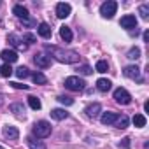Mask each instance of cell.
Returning a JSON list of instances; mask_svg holds the SVG:
<instances>
[{"label":"cell","mask_w":149,"mask_h":149,"mask_svg":"<svg viewBox=\"0 0 149 149\" xmlns=\"http://www.w3.org/2000/svg\"><path fill=\"white\" fill-rule=\"evenodd\" d=\"M4 137L7 139V140H18L19 139V130L16 128V126H11V125H7V126H4Z\"/></svg>","instance_id":"obj_12"},{"label":"cell","mask_w":149,"mask_h":149,"mask_svg":"<svg viewBox=\"0 0 149 149\" xmlns=\"http://www.w3.org/2000/svg\"><path fill=\"white\" fill-rule=\"evenodd\" d=\"M79 72H81V74H83V76H90V74H91V72H93V68H91V67H90V65H83V67H81V68H79Z\"/></svg>","instance_id":"obj_33"},{"label":"cell","mask_w":149,"mask_h":149,"mask_svg":"<svg viewBox=\"0 0 149 149\" xmlns=\"http://www.w3.org/2000/svg\"><path fill=\"white\" fill-rule=\"evenodd\" d=\"M144 111H146V112H149V102H146V104H144Z\"/></svg>","instance_id":"obj_38"},{"label":"cell","mask_w":149,"mask_h":149,"mask_svg":"<svg viewBox=\"0 0 149 149\" xmlns=\"http://www.w3.org/2000/svg\"><path fill=\"white\" fill-rule=\"evenodd\" d=\"M116 11H118V4L114 2V0H107V2H104L100 6V14L104 18H107V19H111L116 14Z\"/></svg>","instance_id":"obj_4"},{"label":"cell","mask_w":149,"mask_h":149,"mask_svg":"<svg viewBox=\"0 0 149 149\" xmlns=\"http://www.w3.org/2000/svg\"><path fill=\"white\" fill-rule=\"evenodd\" d=\"M63 84H65V88L70 90V91H83V90L86 88V83H84L81 77H77V76H70V77H67Z\"/></svg>","instance_id":"obj_3"},{"label":"cell","mask_w":149,"mask_h":149,"mask_svg":"<svg viewBox=\"0 0 149 149\" xmlns=\"http://www.w3.org/2000/svg\"><path fill=\"white\" fill-rule=\"evenodd\" d=\"M111 88H112V83H111L109 79H104V77H102V79H98V81H97V90H98V91L107 93Z\"/></svg>","instance_id":"obj_17"},{"label":"cell","mask_w":149,"mask_h":149,"mask_svg":"<svg viewBox=\"0 0 149 149\" xmlns=\"http://www.w3.org/2000/svg\"><path fill=\"white\" fill-rule=\"evenodd\" d=\"M139 14H140L142 19H147V18H149V6H147V4H142V6L139 7Z\"/></svg>","instance_id":"obj_30"},{"label":"cell","mask_w":149,"mask_h":149,"mask_svg":"<svg viewBox=\"0 0 149 149\" xmlns=\"http://www.w3.org/2000/svg\"><path fill=\"white\" fill-rule=\"evenodd\" d=\"M26 142H28V147L30 149H46V144L42 140H35L33 137H28Z\"/></svg>","instance_id":"obj_21"},{"label":"cell","mask_w":149,"mask_h":149,"mask_svg":"<svg viewBox=\"0 0 149 149\" xmlns=\"http://www.w3.org/2000/svg\"><path fill=\"white\" fill-rule=\"evenodd\" d=\"M11 112H14V116L16 118H19V119H25V105L23 104H13L11 105Z\"/></svg>","instance_id":"obj_18"},{"label":"cell","mask_w":149,"mask_h":149,"mask_svg":"<svg viewBox=\"0 0 149 149\" xmlns=\"http://www.w3.org/2000/svg\"><path fill=\"white\" fill-rule=\"evenodd\" d=\"M21 39H23V42H25L26 46H28V44H33V42H37V37H35L33 33H25Z\"/></svg>","instance_id":"obj_31"},{"label":"cell","mask_w":149,"mask_h":149,"mask_svg":"<svg viewBox=\"0 0 149 149\" xmlns=\"http://www.w3.org/2000/svg\"><path fill=\"white\" fill-rule=\"evenodd\" d=\"M142 37H144V40H146V42L149 40V33H147V32H144V35H142Z\"/></svg>","instance_id":"obj_37"},{"label":"cell","mask_w":149,"mask_h":149,"mask_svg":"<svg viewBox=\"0 0 149 149\" xmlns=\"http://www.w3.org/2000/svg\"><path fill=\"white\" fill-rule=\"evenodd\" d=\"M0 149H4V147H2V146H0Z\"/></svg>","instance_id":"obj_40"},{"label":"cell","mask_w":149,"mask_h":149,"mask_svg":"<svg viewBox=\"0 0 149 149\" xmlns=\"http://www.w3.org/2000/svg\"><path fill=\"white\" fill-rule=\"evenodd\" d=\"M119 25H121V28H125L128 32H133V28H137V18L133 14H126V16L121 18Z\"/></svg>","instance_id":"obj_7"},{"label":"cell","mask_w":149,"mask_h":149,"mask_svg":"<svg viewBox=\"0 0 149 149\" xmlns=\"http://www.w3.org/2000/svg\"><path fill=\"white\" fill-rule=\"evenodd\" d=\"M70 13H72V7H70V4L60 2V4L56 6V16H58L60 19H65V18H68V16H70Z\"/></svg>","instance_id":"obj_9"},{"label":"cell","mask_w":149,"mask_h":149,"mask_svg":"<svg viewBox=\"0 0 149 149\" xmlns=\"http://www.w3.org/2000/svg\"><path fill=\"white\" fill-rule=\"evenodd\" d=\"M37 32H39V35H40L42 39H49V37L53 35L51 26H49L47 23H40V25H39V28H37Z\"/></svg>","instance_id":"obj_16"},{"label":"cell","mask_w":149,"mask_h":149,"mask_svg":"<svg viewBox=\"0 0 149 149\" xmlns=\"http://www.w3.org/2000/svg\"><path fill=\"white\" fill-rule=\"evenodd\" d=\"M23 25H26V26H33L35 21H32V19H23Z\"/></svg>","instance_id":"obj_36"},{"label":"cell","mask_w":149,"mask_h":149,"mask_svg":"<svg viewBox=\"0 0 149 149\" xmlns=\"http://www.w3.org/2000/svg\"><path fill=\"white\" fill-rule=\"evenodd\" d=\"M60 37H61V39H63L65 42H70L74 35H72V30H70L68 26H65V25H63V26L60 28Z\"/></svg>","instance_id":"obj_22"},{"label":"cell","mask_w":149,"mask_h":149,"mask_svg":"<svg viewBox=\"0 0 149 149\" xmlns=\"http://www.w3.org/2000/svg\"><path fill=\"white\" fill-rule=\"evenodd\" d=\"M28 105H30L33 111H39V109L42 107V104H40V100H39L37 97H28Z\"/></svg>","instance_id":"obj_25"},{"label":"cell","mask_w":149,"mask_h":149,"mask_svg":"<svg viewBox=\"0 0 149 149\" xmlns=\"http://www.w3.org/2000/svg\"><path fill=\"white\" fill-rule=\"evenodd\" d=\"M14 74H16L19 79H26V77L30 76V70H28L26 67H19V68H16V72H14Z\"/></svg>","instance_id":"obj_27"},{"label":"cell","mask_w":149,"mask_h":149,"mask_svg":"<svg viewBox=\"0 0 149 149\" xmlns=\"http://www.w3.org/2000/svg\"><path fill=\"white\" fill-rule=\"evenodd\" d=\"M84 112H86V116H88L90 119H95V118H98V116L102 114V105H100L98 102H95V104L88 105V107L84 109Z\"/></svg>","instance_id":"obj_11"},{"label":"cell","mask_w":149,"mask_h":149,"mask_svg":"<svg viewBox=\"0 0 149 149\" xmlns=\"http://www.w3.org/2000/svg\"><path fill=\"white\" fill-rule=\"evenodd\" d=\"M13 13H14L16 18H19L21 21H23V19H28V16H30V14H28V9H26L25 6H19V4L13 7Z\"/></svg>","instance_id":"obj_14"},{"label":"cell","mask_w":149,"mask_h":149,"mask_svg":"<svg viewBox=\"0 0 149 149\" xmlns=\"http://www.w3.org/2000/svg\"><path fill=\"white\" fill-rule=\"evenodd\" d=\"M119 147H125V149H130V139H128V137H125V139H121V142H119Z\"/></svg>","instance_id":"obj_34"},{"label":"cell","mask_w":149,"mask_h":149,"mask_svg":"<svg viewBox=\"0 0 149 149\" xmlns=\"http://www.w3.org/2000/svg\"><path fill=\"white\" fill-rule=\"evenodd\" d=\"M58 102H60V104H63V105H72V104H74V98L65 97V95H60V97H58Z\"/></svg>","instance_id":"obj_32"},{"label":"cell","mask_w":149,"mask_h":149,"mask_svg":"<svg viewBox=\"0 0 149 149\" xmlns=\"http://www.w3.org/2000/svg\"><path fill=\"white\" fill-rule=\"evenodd\" d=\"M7 42L14 47V49H19V51H26V44L23 42V39L19 37V35H16V33H9L7 35Z\"/></svg>","instance_id":"obj_8"},{"label":"cell","mask_w":149,"mask_h":149,"mask_svg":"<svg viewBox=\"0 0 149 149\" xmlns=\"http://www.w3.org/2000/svg\"><path fill=\"white\" fill-rule=\"evenodd\" d=\"M114 100L121 105H128V104H132V95L125 88H116L114 90Z\"/></svg>","instance_id":"obj_5"},{"label":"cell","mask_w":149,"mask_h":149,"mask_svg":"<svg viewBox=\"0 0 149 149\" xmlns=\"http://www.w3.org/2000/svg\"><path fill=\"white\" fill-rule=\"evenodd\" d=\"M49 49L53 51V56L61 63H77L79 61V53H76V51H65V49H60L54 46H51Z\"/></svg>","instance_id":"obj_1"},{"label":"cell","mask_w":149,"mask_h":149,"mask_svg":"<svg viewBox=\"0 0 149 149\" xmlns=\"http://www.w3.org/2000/svg\"><path fill=\"white\" fill-rule=\"evenodd\" d=\"M0 76L2 77H11L13 76V68H11V65H4V67H0Z\"/></svg>","instance_id":"obj_28"},{"label":"cell","mask_w":149,"mask_h":149,"mask_svg":"<svg viewBox=\"0 0 149 149\" xmlns=\"http://www.w3.org/2000/svg\"><path fill=\"white\" fill-rule=\"evenodd\" d=\"M32 79H33L35 84H46V83H47V77L44 76L42 72H35V74H32Z\"/></svg>","instance_id":"obj_23"},{"label":"cell","mask_w":149,"mask_h":149,"mask_svg":"<svg viewBox=\"0 0 149 149\" xmlns=\"http://www.w3.org/2000/svg\"><path fill=\"white\" fill-rule=\"evenodd\" d=\"M95 70H97V72H100V74H105V72L109 70V63H107L105 60H98V61H97V65H95Z\"/></svg>","instance_id":"obj_24"},{"label":"cell","mask_w":149,"mask_h":149,"mask_svg":"<svg viewBox=\"0 0 149 149\" xmlns=\"http://www.w3.org/2000/svg\"><path fill=\"white\" fill-rule=\"evenodd\" d=\"M51 118L56 119V121H61V119H67L68 118V112L65 109H53L51 111Z\"/></svg>","instance_id":"obj_20"},{"label":"cell","mask_w":149,"mask_h":149,"mask_svg":"<svg viewBox=\"0 0 149 149\" xmlns=\"http://www.w3.org/2000/svg\"><path fill=\"white\" fill-rule=\"evenodd\" d=\"M116 118H118V114L116 112H102L100 114V121H102V125H114V121H116Z\"/></svg>","instance_id":"obj_15"},{"label":"cell","mask_w":149,"mask_h":149,"mask_svg":"<svg viewBox=\"0 0 149 149\" xmlns=\"http://www.w3.org/2000/svg\"><path fill=\"white\" fill-rule=\"evenodd\" d=\"M0 56H2V60L7 63V65H11V63H14L16 60H18V53L14 51V49H4L2 51V54H0Z\"/></svg>","instance_id":"obj_13"},{"label":"cell","mask_w":149,"mask_h":149,"mask_svg":"<svg viewBox=\"0 0 149 149\" xmlns=\"http://www.w3.org/2000/svg\"><path fill=\"white\" fill-rule=\"evenodd\" d=\"M33 61H35V65H37L39 68H47V67H51V56H47V54H44V53L35 54Z\"/></svg>","instance_id":"obj_10"},{"label":"cell","mask_w":149,"mask_h":149,"mask_svg":"<svg viewBox=\"0 0 149 149\" xmlns=\"http://www.w3.org/2000/svg\"><path fill=\"white\" fill-rule=\"evenodd\" d=\"M4 104V95H0V105Z\"/></svg>","instance_id":"obj_39"},{"label":"cell","mask_w":149,"mask_h":149,"mask_svg":"<svg viewBox=\"0 0 149 149\" xmlns=\"http://www.w3.org/2000/svg\"><path fill=\"white\" fill-rule=\"evenodd\" d=\"M32 132H33V135L37 137V139H46V137H49L51 135V125L47 123V121H37L35 125H33V128H32Z\"/></svg>","instance_id":"obj_2"},{"label":"cell","mask_w":149,"mask_h":149,"mask_svg":"<svg viewBox=\"0 0 149 149\" xmlns=\"http://www.w3.org/2000/svg\"><path fill=\"white\" fill-rule=\"evenodd\" d=\"M128 123H130V119H128V116H125V114H118V118H116V121H114V126L116 128H121V130H125V128H128Z\"/></svg>","instance_id":"obj_19"},{"label":"cell","mask_w":149,"mask_h":149,"mask_svg":"<svg viewBox=\"0 0 149 149\" xmlns=\"http://www.w3.org/2000/svg\"><path fill=\"white\" fill-rule=\"evenodd\" d=\"M132 121H133V125H135L137 128H142V126H146V118H144L142 114H135Z\"/></svg>","instance_id":"obj_26"},{"label":"cell","mask_w":149,"mask_h":149,"mask_svg":"<svg viewBox=\"0 0 149 149\" xmlns=\"http://www.w3.org/2000/svg\"><path fill=\"white\" fill-rule=\"evenodd\" d=\"M126 58H130V60H139V58H140V49H139V47H132V49L126 53Z\"/></svg>","instance_id":"obj_29"},{"label":"cell","mask_w":149,"mask_h":149,"mask_svg":"<svg viewBox=\"0 0 149 149\" xmlns=\"http://www.w3.org/2000/svg\"><path fill=\"white\" fill-rule=\"evenodd\" d=\"M123 74H125V77H128V79L142 81V77H140V68H139L137 65H128V67H125V68H123Z\"/></svg>","instance_id":"obj_6"},{"label":"cell","mask_w":149,"mask_h":149,"mask_svg":"<svg viewBox=\"0 0 149 149\" xmlns=\"http://www.w3.org/2000/svg\"><path fill=\"white\" fill-rule=\"evenodd\" d=\"M11 86L16 88V90H28V86L26 84H21V83H11Z\"/></svg>","instance_id":"obj_35"}]
</instances>
